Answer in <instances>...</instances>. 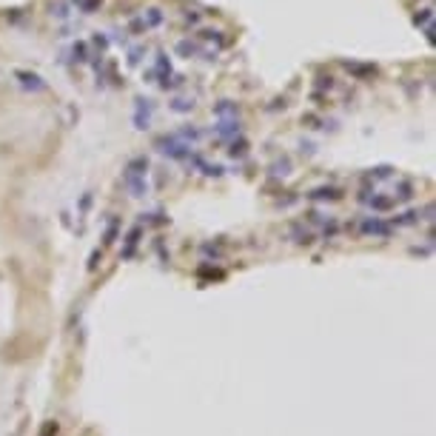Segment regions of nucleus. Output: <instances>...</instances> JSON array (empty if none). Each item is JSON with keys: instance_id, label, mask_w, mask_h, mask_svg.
I'll list each match as a JSON object with an SVG mask.
<instances>
[{"instance_id": "1", "label": "nucleus", "mask_w": 436, "mask_h": 436, "mask_svg": "<svg viewBox=\"0 0 436 436\" xmlns=\"http://www.w3.org/2000/svg\"><path fill=\"white\" fill-rule=\"evenodd\" d=\"M51 433H57V425H54V422H49V425L43 428V433H40V436H51Z\"/></svg>"}]
</instances>
